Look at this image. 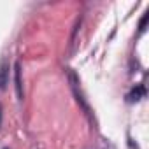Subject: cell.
Returning a JSON list of instances; mask_svg holds the SVG:
<instances>
[{
	"mask_svg": "<svg viewBox=\"0 0 149 149\" xmlns=\"http://www.w3.org/2000/svg\"><path fill=\"white\" fill-rule=\"evenodd\" d=\"M9 83V63L6 60L0 61V90H6Z\"/></svg>",
	"mask_w": 149,
	"mask_h": 149,
	"instance_id": "obj_1",
	"label": "cell"
},
{
	"mask_svg": "<svg viewBox=\"0 0 149 149\" xmlns=\"http://www.w3.org/2000/svg\"><path fill=\"white\" fill-rule=\"evenodd\" d=\"M146 97V88L142 86V84H139V86H135L128 95H126V100L130 102V104H133V102H139L140 98H144Z\"/></svg>",
	"mask_w": 149,
	"mask_h": 149,
	"instance_id": "obj_2",
	"label": "cell"
},
{
	"mask_svg": "<svg viewBox=\"0 0 149 149\" xmlns=\"http://www.w3.org/2000/svg\"><path fill=\"white\" fill-rule=\"evenodd\" d=\"M14 83H16V93L19 98H23V90H21V67L19 63L14 65Z\"/></svg>",
	"mask_w": 149,
	"mask_h": 149,
	"instance_id": "obj_3",
	"label": "cell"
},
{
	"mask_svg": "<svg viewBox=\"0 0 149 149\" xmlns=\"http://www.w3.org/2000/svg\"><path fill=\"white\" fill-rule=\"evenodd\" d=\"M147 19H149V13H146V14L142 16V19H140V23H139V32H140V33L146 30V23H147Z\"/></svg>",
	"mask_w": 149,
	"mask_h": 149,
	"instance_id": "obj_4",
	"label": "cell"
},
{
	"mask_svg": "<svg viewBox=\"0 0 149 149\" xmlns=\"http://www.w3.org/2000/svg\"><path fill=\"white\" fill-rule=\"evenodd\" d=\"M0 123H2V109H0Z\"/></svg>",
	"mask_w": 149,
	"mask_h": 149,
	"instance_id": "obj_5",
	"label": "cell"
}]
</instances>
